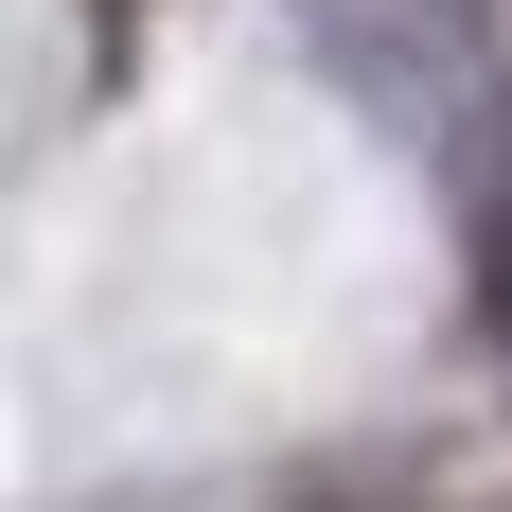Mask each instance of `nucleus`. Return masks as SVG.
Listing matches in <instances>:
<instances>
[{
    "mask_svg": "<svg viewBox=\"0 0 512 512\" xmlns=\"http://www.w3.org/2000/svg\"><path fill=\"white\" fill-rule=\"evenodd\" d=\"M495 336H512V230H495Z\"/></svg>",
    "mask_w": 512,
    "mask_h": 512,
    "instance_id": "nucleus-1",
    "label": "nucleus"
}]
</instances>
